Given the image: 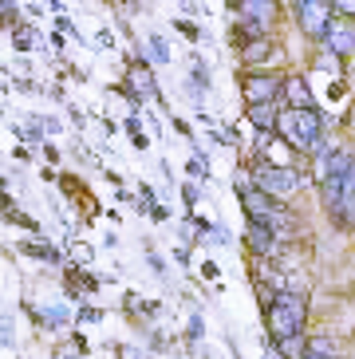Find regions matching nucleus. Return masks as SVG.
Segmentation results:
<instances>
[{"instance_id":"1","label":"nucleus","mask_w":355,"mask_h":359,"mask_svg":"<svg viewBox=\"0 0 355 359\" xmlns=\"http://www.w3.org/2000/svg\"><path fill=\"white\" fill-rule=\"evenodd\" d=\"M276 135L284 142H293L304 158H316V154L332 150V142L324 138V115L316 107H284L281 123H276Z\"/></svg>"},{"instance_id":"2","label":"nucleus","mask_w":355,"mask_h":359,"mask_svg":"<svg viewBox=\"0 0 355 359\" xmlns=\"http://www.w3.org/2000/svg\"><path fill=\"white\" fill-rule=\"evenodd\" d=\"M264 336L276 344L284 336H296L308 327V296L296 292V288H281V292H272V300L264 304Z\"/></svg>"},{"instance_id":"3","label":"nucleus","mask_w":355,"mask_h":359,"mask_svg":"<svg viewBox=\"0 0 355 359\" xmlns=\"http://www.w3.org/2000/svg\"><path fill=\"white\" fill-rule=\"evenodd\" d=\"M249 178L261 186L264 194H272L276 201H288L300 194V186H304V170L300 166H281V162H269V158H253V170H249Z\"/></svg>"},{"instance_id":"4","label":"nucleus","mask_w":355,"mask_h":359,"mask_svg":"<svg viewBox=\"0 0 355 359\" xmlns=\"http://www.w3.org/2000/svg\"><path fill=\"white\" fill-rule=\"evenodd\" d=\"M130 103V111H138L142 103H162V91H158V79H154V64L147 55H135L130 67H126V83L119 87Z\"/></svg>"},{"instance_id":"5","label":"nucleus","mask_w":355,"mask_h":359,"mask_svg":"<svg viewBox=\"0 0 355 359\" xmlns=\"http://www.w3.org/2000/svg\"><path fill=\"white\" fill-rule=\"evenodd\" d=\"M284 75L281 67H245L241 75V99L249 103H272V99L284 95Z\"/></svg>"},{"instance_id":"6","label":"nucleus","mask_w":355,"mask_h":359,"mask_svg":"<svg viewBox=\"0 0 355 359\" xmlns=\"http://www.w3.org/2000/svg\"><path fill=\"white\" fill-rule=\"evenodd\" d=\"M293 20H296V28H300V36L320 43L328 36V28H332V20H335V8H332V0H296Z\"/></svg>"},{"instance_id":"7","label":"nucleus","mask_w":355,"mask_h":359,"mask_svg":"<svg viewBox=\"0 0 355 359\" xmlns=\"http://www.w3.org/2000/svg\"><path fill=\"white\" fill-rule=\"evenodd\" d=\"M245 249H249L257 261H276V257L284 253V241L276 237V229H272L269 222L245 217Z\"/></svg>"},{"instance_id":"8","label":"nucleus","mask_w":355,"mask_h":359,"mask_svg":"<svg viewBox=\"0 0 355 359\" xmlns=\"http://www.w3.org/2000/svg\"><path fill=\"white\" fill-rule=\"evenodd\" d=\"M241 64L245 67H281L284 64V48H281V40L276 36H264V40H253V43H245L241 48Z\"/></svg>"},{"instance_id":"9","label":"nucleus","mask_w":355,"mask_h":359,"mask_svg":"<svg viewBox=\"0 0 355 359\" xmlns=\"http://www.w3.org/2000/svg\"><path fill=\"white\" fill-rule=\"evenodd\" d=\"M237 20H249V24H264V28H276V16H281V4L276 0H229Z\"/></svg>"},{"instance_id":"10","label":"nucleus","mask_w":355,"mask_h":359,"mask_svg":"<svg viewBox=\"0 0 355 359\" xmlns=\"http://www.w3.org/2000/svg\"><path fill=\"white\" fill-rule=\"evenodd\" d=\"M328 48V52H335L340 60H351L355 55V20H347V16H335L332 28H328V36L320 40Z\"/></svg>"},{"instance_id":"11","label":"nucleus","mask_w":355,"mask_h":359,"mask_svg":"<svg viewBox=\"0 0 355 359\" xmlns=\"http://www.w3.org/2000/svg\"><path fill=\"white\" fill-rule=\"evenodd\" d=\"M281 111H284V99H272V103H249L245 107V118H249L257 130H276Z\"/></svg>"},{"instance_id":"12","label":"nucleus","mask_w":355,"mask_h":359,"mask_svg":"<svg viewBox=\"0 0 355 359\" xmlns=\"http://www.w3.org/2000/svg\"><path fill=\"white\" fill-rule=\"evenodd\" d=\"M284 107H316V99H312V87H308V79L304 75H284Z\"/></svg>"},{"instance_id":"13","label":"nucleus","mask_w":355,"mask_h":359,"mask_svg":"<svg viewBox=\"0 0 355 359\" xmlns=\"http://www.w3.org/2000/svg\"><path fill=\"white\" fill-rule=\"evenodd\" d=\"M186 91H189V99H194V103H201V99H206V91H209V67L201 64V55H198V52L189 55V75H186Z\"/></svg>"},{"instance_id":"14","label":"nucleus","mask_w":355,"mask_h":359,"mask_svg":"<svg viewBox=\"0 0 355 359\" xmlns=\"http://www.w3.org/2000/svg\"><path fill=\"white\" fill-rule=\"evenodd\" d=\"M135 55H147V60H150L154 67H166L170 60H174V52H170V43L162 40L158 32H150V36H147V43H138V48H135Z\"/></svg>"},{"instance_id":"15","label":"nucleus","mask_w":355,"mask_h":359,"mask_svg":"<svg viewBox=\"0 0 355 359\" xmlns=\"http://www.w3.org/2000/svg\"><path fill=\"white\" fill-rule=\"evenodd\" d=\"M328 217H332V225H335L340 233H355V186L344 194V201H340V210H335V213H328Z\"/></svg>"},{"instance_id":"16","label":"nucleus","mask_w":355,"mask_h":359,"mask_svg":"<svg viewBox=\"0 0 355 359\" xmlns=\"http://www.w3.org/2000/svg\"><path fill=\"white\" fill-rule=\"evenodd\" d=\"M12 36V48L16 52H32V48H40V32L32 28V24H16V28H8Z\"/></svg>"},{"instance_id":"17","label":"nucleus","mask_w":355,"mask_h":359,"mask_svg":"<svg viewBox=\"0 0 355 359\" xmlns=\"http://www.w3.org/2000/svg\"><path fill=\"white\" fill-rule=\"evenodd\" d=\"M276 351H281V359H300L304 351H308V332H296V336L276 339Z\"/></svg>"},{"instance_id":"18","label":"nucleus","mask_w":355,"mask_h":359,"mask_svg":"<svg viewBox=\"0 0 355 359\" xmlns=\"http://www.w3.org/2000/svg\"><path fill=\"white\" fill-rule=\"evenodd\" d=\"M40 324H48V332H63V327L72 324V312H67L63 304H52V308L40 312Z\"/></svg>"},{"instance_id":"19","label":"nucleus","mask_w":355,"mask_h":359,"mask_svg":"<svg viewBox=\"0 0 355 359\" xmlns=\"http://www.w3.org/2000/svg\"><path fill=\"white\" fill-rule=\"evenodd\" d=\"M344 64H347V60H340L335 52H328L324 43H320V52H316V67H324L328 75H335V79H340V75H344Z\"/></svg>"},{"instance_id":"20","label":"nucleus","mask_w":355,"mask_h":359,"mask_svg":"<svg viewBox=\"0 0 355 359\" xmlns=\"http://www.w3.org/2000/svg\"><path fill=\"white\" fill-rule=\"evenodd\" d=\"M20 253H28V257H40V261H48V264H63V257L55 253L52 245H40V241H32V245H20Z\"/></svg>"},{"instance_id":"21","label":"nucleus","mask_w":355,"mask_h":359,"mask_svg":"<svg viewBox=\"0 0 355 359\" xmlns=\"http://www.w3.org/2000/svg\"><path fill=\"white\" fill-rule=\"evenodd\" d=\"M308 351H316V355H328V359H340V348H335L332 336H308Z\"/></svg>"},{"instance_id":"22","label":"nucleus","mask_w":355,"mask_h":359,"mask_svg":"<svg viewBox=\"0 0 355 359\" xmlns=\"http://www.w3.org/2000/svg\"><path fill=\"white\" fill-rule=\"evenodd\" d=\"M186 339H189V344H198V339H206V316H201V312H194V316H189Z\"/></svg>"},{"instance_id":"23","label":"nucleus","mask_w":355,"mask_h":359,"mask_svg":"<svg viewBox=\"0 0 355 359\" xmlns=\"http://www.w3.org/2000/svg\"><path fill=\"white\" fill-rule=\"evenodd\" d=\"M0 8H4V24H8V28L20 24V4H16V0H0Z\"/></svg>"},{"instance_id":"24","label":"nucleus","mask_w":355,"mask_h":359,"mask_svg":"<svg viewBox=\"0 0 355 359\" xmlns=\"http://www.w3.org/2000/svg\"><path fill=\"white\" fill-rule=\"evenodd\" d=\"M209 241H213V245H221V249H229V245H233V237H229V229H225V225H213V229H209Z\"/></svg>"},{"instance_id":"25","label":"nucleus","mask_w":355,"mask_h":359,"mask_svg":"<svg viewBox=\"0 0 355 359\" xmlns=\"http://www.w3.org/2000/svg\"><path fill=\"white\" fill-rule=\"evenodd\" d=\"M182 198H186V205H189V210H194V205H198V201H201V190H198V182H186V186H182Z\"/></svg>"},{"instance_id":"26","label":"nucleus","mask_w":355,"mask_h":359,"mask_svg":"<svg viewBox=\"0 0 355 359\" xmlns=\"http://www.w3.org/2000/svg\"><path fill=\"white\" fill-rule=\"evenodd\" d=\"M335 16H347V20H355V0H332Z\"/></svg>"},{"instance_id":"27","label":"nucleus","mask_w":355,"mask_h":359,"mask_svg":"<svg viewBox=\"0 0 355 359\" xmlns=\"http://www.w3.org/2000/svg\"><path fill=\"white\" fill-rule=\"evenodd\" d=\"M174 28H178V32H182V36H189V40H194V43L201 40V32H198V24H189V20H174Z\"/></svg>"},{"instance_id":"28","label":"nucleus","mask_w":355,"mask_h":359,"mask_svg":"<svg viewBox=\"0 0 355 359\" xmlns=\"http://www.w3.org/2000/svg\"><path fill=\"white\" fill-rule=\"evenodd\" d=\"M115 355H119V359H147V355H142L138 348H130V344H119V348H115Z\"/></svg>"},{"instance_id":"29","label":"nucleus","mask_w":355,"mask_h":359,"mask_svg":"<svg viewBox=\"0 0 355 359\" xmlns=\"http://www.w3.org/2000/svg\"><path fill=\"white\" fill-rule=\"evenodd\" d=\"M0 339H4V348H16V339H12V316H4V327H0Z\"/></svg>"},{"instance_id":"30","label":"nucleus","mask_w":355,"mask_h":359,"mask_svg":"<svg viewBox=\"0 0 355 359\" xmlns=\"http://www.w3.org/2000/svg\"><path fill=\"white\" fill-rule=\"evenodd\" d=\"M147 264H150V273H154V276H166V261H162L158 253H150V257H147Z\"/></svg>"},{"instance_id":"31","label":"nucleus","mask_w":355,"mask_h":359,"mask_svg":"<svg viewBox=\"0 0 355 359\" xmlns=\"http://www.w3.org/2000/svg\"><path fill=\"white\" fill-rule=\"evenodd\" d=\"M79 320H87V324H99V320H103V312H99V308H79Z\"/></svg>"},{"instance_id":"32","label":"nucleus","mask_w":355,"mask_h":359,"mask_svg":"<svg viewBox=\"0 0 355 359\" xmlns=\"http://www.w3.org/2000/svg\"><path fill=\"white\" fill-rule=\"evenodd\" d=\"M72 253H75V261H91V249H87V245H75V249H72Z\"/></svg>"},{"instance_id":"33","label":"nucleus","mask_w":355,"mask_h":359,"mask_svg":"<svg viewBox=\"0 0 355 359\" xmlns=\"http://www.w3.org/2000/svg\"><path fill=\"white\" fill-rule=\"evenodd\" d=\"M150 217H154V222H166L170 210H166V205H154V210H150Z\"/></svg>"},{"instance_id":"34","label":"nucleus","mask_w":355,"mask_h":359,"mask_svg":"<svg viewBox=\"0 0 355 359\" xmlns=\"http://www.w3.org/2000/svg\"><path fill=\"white\" fill-rule=\"evenodd\" d=\"M43 158H48V162H55V158H60V150H55L52 142H43Z\"/></svg>"},{"instance_id":"35","label":"nucleus","mask_w":355,"mask_h":359,"mask_svg":"<svg viewBox=\"0 0 355 359\" xmlns=\"http://www.w3.org/2000/svg\"><path fill=\"white\" fill-rule=\"evenodd\" d=\"M43 127L52 130V135H60V130H63V123H60V118H43Z\"/></svg>"},{"instance_id":"36","label":"nucleus","mask_w":355,"mask_h":359,"mask_svg":"<svg viewBox=\"0 0 355 359\" xmlns=\"http://www.w3.org/2000/svg\"><path fill=\"white\" fill-rule=\"evenodd\" d=\"M182 8H186L189 16H201V12H198V0H182Z\"/></svg>"},{"instance_id":"37","label":"nucleus","mask_w":355,"mask_h":359,"mask_svg":"<svg viewBox=\"0 0 355 359\" xmlns=\"http://www.w3.org/2000/svg\"><path fill=\"white\" fill-rule=\"evenodd\" d=\"M300 359H328V355H316V351H304Z\"/></svg>"},{"instance_id":"38","label":"nucleus","mask_w":355,"mask_h":359,"mask_svg":"<svg viewBox=\"0 0 355 359\" xmlns=\"http://www.w3.org/2000/svg\"><path fill=\"white\" fill-rule=\"evenodd\" d=\"M55 359H72V355H55Z\"/></svg>"}]
</instances>
